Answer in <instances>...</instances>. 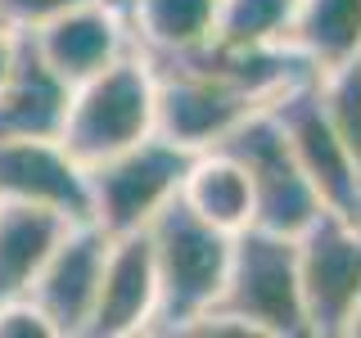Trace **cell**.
I'll list each match as a JSON object with an SVG mask.
<instances>
[{
	"label": "cell",
	"mask_w": 361,
	"mask_h": 338,
	"mask_svg": "<svg viewBox=\"0 0 361 338\" xmlns=\"http://www.w3.org/2000/svg\"><path fill=\"white\" fill-rule=\"evenodd\" d=\"M158 77V135L180 149L199 154L231 135L240 122L262 113L280 90L302 77H316L289 45L271 50H203L176 54V59H149Z\"/></svg>",
	"instance_id": "obj_1"
},
{
	"label": "cell",
	"mask_w": 361,
	"mask_h": 338,
	"mask_svg": "<svg viewBox=\"0 0 361 338\" xmlns=\"http://www.w3.org/2000/svg\"><path fill=\"white\" fill-rule=\"evenodd\" d=\"M158 131V77L154 63L140 50H127L122 59L99 68L95 77L73 86L63 113L59 144L82 167H95L104 158L131 149L135 140Z\"/></svg>",
	"instance_id": "obj_2"
},
{
	"label": "cell",
	"mask_w": 361,
	"mask_h": 338,
	"mask_svg": "<svg viewBox=\"0 0 361 338\" xmlns=\"http://www.w3.org/2000/svg\"><path fill=\"white\" fill-rule=\"evenodd\" d=\"M145 230H149L158 266V315L149 334H180V325L217 307L235 234L199 221L180 199L167 203Z\"/></svg>",
	"instance_id": "obj_3"
},
{
	"label": "cell",
	"mask_w": 361,
	"mask_h": 338,
	"mask_svg": "<svg viewBox=\"0 0 361 338\" xmlns=\"http://www.w3.org/2000/svg\"><path fill=\"white\" fill-rule=\"evenodd\" d=\"M217 307L240 315L257 338L307 334V311H302L298 289V234L262 230V225H248L235 234Z\"/></svg>",
	"instance_id": "obj_4"
},
{
	"label": "cell",
	"mask_w": 361,
	"mask_h": 338,
	"mask_svg": "<svg viewBox=\"0 0 361 338\" xmlns=\"http://www.w3.org/2000/svg\"><path fill=\"white\" fill-rule=\"evenodd\" d=\"M190 149L172 144L167 135H145L131 149L86 167L90 180V221L104 234L145 230L158 212L180 194V180L190 167Z\"/></svg>",
	"instance_id": "obj_5"
},
{
	"label": "cell",
	"mask_w": 361,
	"mask_h": 338,
	"mask_svg": "<svg viewBox=\"0 0 361 338\" xmlns=\"http://www.w3.org/2000/svg\"><path fill=\"white\" fill-rule=\"evenodd\" d=\"M217 149H226L248 172V185H253V225L280 230V234H302L325 212V203L316 194V185L307 180V172L298 167L280 122L271 118V104L262 113H253L248 122H240Z\"/></svg>",
	"instance_id": "obj_6"
},
{
	"label": "cell",
	"mask_w": 361,
	"mask_h": 338,
	"mask_svg": "<svg viewBox=\"0 0 361 338\" xmlns=\"http://www.w3.org/2000/svg\"><path fill=\"white\" fill-rule=\"evenodd\" d=\"M298 289L307 334L343 338V325L361 298V221L325 208L298 234Z\"/></svg>",
	"instance_id": "obj_7"
},
{
	"label": "cell",
	"mask_w": 361,
	"mask_h": 338,
	"mask_svg": "<svg viewBox=\"0 0 361 338\" xmlns=\"http://www.w3.org/2000/svg\"><path fill=\"white\" fill-rule=\"evenodd\" d=\"M271 118L280 122L293 158L307 172L325 208L361 221V163L348 154V144L338 140V131L325 118L321 99H316V77H302L289 90H280L271 99Z\"/></svg>",
	"instance_id": "obj_8"
},
{
	"label": "cell",
	"mask_w": 361,
	"mask_h": 338,
	"mask_svg": "<svg viewBox=\"0 0 361 338\" xmlns=\"http://www.w3.org/2000/svg\"><path fill=\"white\" fill-rule=\"evenodd\" d=\"M158 315V266L149 230H127L109 239L104 275L95 289L86 334L90 338H131L149 334Z\"/></svg>",
	"instance_id": "obj_9"
},
{
	"label": "cell",
	"mask_w": 361,
	"mask_h": 338,
	"mask_svg": "<svg viewBox=\"0 0 361 338\" xmlns=\"http://www.w3.org/2000/svg\"><path fill=\"white\" fill-rule=\"evenodd\" d=\"M27 37L41 50V59L50 63L68 86L86 82L99 68H109L113 59H122L127 50H135L127 9H122L118 0H86V5H73V9H63L59 18H50V23H41L37 32H27Z\"/></svg>",
	"instance_id": "obj_10"
},
{
	"label": "cell",
	"mask_w": 361,
	"mask_h": 338,
	"mask_svg": "<svg viewBox=\"0 0 361 338\" xmlns=\"http://www.w3.org/2000/svg\"><path fill=\"white\" fill-rule=\"evenodd\" d=\"M109 239L113 234H104L95 221H73L68 234L54 244V253L45 257L27 298L50 315L59 334H86L95 289H99V275H104Z\"/></svg>",
	"instance_id": "obj_11"
},
{
	"label": "cell",
	"mask_w": 361,
	"mask_h": 338,
	"mask_svg": "<svg viewBox=\"0 0 361 338\" xmlns=\"http://www.w3.org/2000/svg\"><path fill=\"white\" fill-rule=\"evenodd\" d=\"M0 199L41 203L73 221H90L86 167L59 140H0Z\"/></svg>",
	"instance_id": "obj_12"
},
{
	"label": "cell",
	"mask_w": 361,
	"mask_h": 338,
	"mask_svg": "<svg viewBox=\"0 0 361 338\" xmlns=\"http://www.w3.org/2000/svg\"><path fill=\"white\" fill-rule=\"evenodd\" d=\"M73 86L41 59L27 32H18L14 68L0 86V140H59Z\"/></svg>",
	"instance_id": "obj_13"
},
{
	"label": "cell",
	"mask_w": 361,
	"mask_h": 338,
	"mask_svg": "<svg viewBox=\"0 0 361 338\" xmlns=\"http://www.w3.org/2000/svg\"><path fill=\"white\" fill-rule=\"evenodd\" d=\"M68 225H73V217L54 208L0 199V302L32 293L45 257L68 234Z\"/></svg>",
	"instance_id": "obj_14"
},
{
	"label": "cell",
	"mask_w": 361,
	"mask_h": 338,
	"mask_svg": "<svg viewBox=\"0 0 361 338\" xmlns=\"http://www.w3.org/2000/svg\"><path fill=\"white\" fill-rule=\"evenodd\" d=\"M180 203L195 212L199 221L217 225L226 234H240L253 225V185H248V172L235 163L226 149H199L185 167V180H180Z\"/></svg>",
	"instance_id": "obj_15"
},
{
	"label": "cell",
	"mask_w": 361,
	"mask_h": 338,
	"mask_svg": "<svg viewBox=\"0 0 361 338\" xmlns=\"http://www.w3.org/2000/svg\"><path fill=\"white\" fill-rule=\"evenodd\" d=\"M127 23L145 59H176L212 41L217 0H127Z\"/></svg>",
	"instance_id": "obj_16"
},
{
	"label": "cell",
	"mask_w": 361,
	"mask_h": 338,
	"mask_svg": "<svg viewBox=\"0 0 361 338\" xmlns=\"http://www.w3.org/2000/svg\"><path fill=\"white\" fill-rule=\"evenodd\" d=\"M285 45L312 73L357 59L361 45V0H298L285 32Z\"/></svg>",
	"instance_id": "obj_17"
},
{
	"label": "cell",
	"mask_w": 361,
	"mask_h": 338,
	"mask_svg": "<svg viewBox=\"0 0 361 338\" xmlns=\"http://www.w3.org/2000/svg\"><path fill=\"white\" fill-rule=\"evenodd\" d=\"M293 5L298 0H217L212 45H226V50H271V45H285Z\"/></svg>",
	"instance_id": "obj_18"
},
{
	"label": "cell",
	"mask_w": 361,
	"mask_h": 338,
	"mask_svg": "<svg viewBox=\"0 0 361 338\" xmlns=\"http://www.w3.org/2000/svg\"><path fill=\"white\" fill-rule=\"evenodd\" d=\"M316 99L330 127L338 131V140L348 144V154L361 163V63L348 59L330 73H316Z\"/></svg>",
	"instance_id": "obj_19"
},
{
	"label": "cell",
	"mask_w": 361,
	"mask_h": 338,
	"mask_svg": "<svg viewBox=\"0 0 361 338\" xmlns=\"http://www.w3.org/2000/svg\"><path fill=\"white\" fill-rule=\"evenodd\" d=\"M0 338H59V330H54L50 315L23 293V298L0 302Z\"/></svg>",
	"instance_id": "obj_20"
},
{
	"label": "cell",
	"mask_w": 361,
	"mask_h": 338,
	"mask_svg": "<svg viewBox=\"0 0 361 338\" xmlns=\"http://www.w3.org/2000/svg\"><path fill=\"white\" fill-rule=\"evenodd\" d=\"M86 5V0H0V27L9 32H37L41 23L59 18L63 9Z\"/></svg>",
	"instance_id": "obj_21"
},
{
	"label": "cell",
	"mask_w": 361,
	"mask_h": 338,
	"mask_svg": "<svg viewBox=\"0 0 361 338\" xmlns=\"http://www.w3.org/2000/svg\"><path fill=\"white\" fill-rule=\"evenodd\" d=\"M14 50H18V32H9V27H0V86H5V77H9V68H14Z\"/></svg>",
	"instance_id": "obj_22"
},
{
	"label": "cell",
	"mask_w": 361,
	"mask_h": 338,
	"mask_svg": "<svg viewBox=\"0 0 361 338\" xmlns=\"http://www.w3.org/2000/svg\"><path fill=\"white\" fill-rule=\"evenodd\" d=\"M343 338H361V298L353 302V315H348V325H343Z\"/></svg>",
	"instance_id": "obj_23"
},
{
	"label": "cell",
	"mask_w": 361,
	"mask_h": 338,
	"mask_svg": "<svg viewBox=\"0 0 361 338\" xmlns=\"http://www.w3.org/2000/svg\"><path fill=\"white\" fill-rule=\"evenodd\" d=\"M357 63H361V45H357Z\"/></svg>",
	"instance_id": "obj_24"
}]
</instances>
